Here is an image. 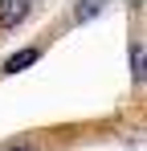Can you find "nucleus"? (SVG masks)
<instances>
[{"label": "nucleus", "mask_w": 147, "mask_h": 151, "mask_svg": "<svg viewBox=\"0 0 147 151\" xmlns=\"http://www.w3.org/2000/svg\"><path fill=\"white\" fill-rule=\"evenodd\" d=\"M29 17V4H21V0H0V29H17Z\"/></svg>", "instance_id": "f257e3e1"}, {"label": "nucleus", "mask_w": 147, "mask_h": 151, "mask_svg": "<svg viewBox=\"0 0 147 151\" xmlns=\"http://www.w3.org/2000/svg\"><path fill=\"white\" fill-rule=\"evenodd\" d=\"M131 78L143 82V45H139V41L131 45Z\"/></svg>", "instance_id": "7ed1b4c3"}, {"label": "nucleus", "mask_w": 147, "mask_h": 151, "mask_svg": "<svg viewBox=\"0 0 147 151\" xmlns=\"http://www.w3.org/2000/svg\"><path fill=\"white\" fill-rule=\"evenodd\" d=\"M98 12H102V4H86V8L78 4V8H74V21H90V17H98Z\"/></svg>", "instance_id": "39448f33"}, {"label": "nucleus", "mask_w": 147, "mask_h": 151, "mask_svg": "<svg viewBox=\"0 0 147 151\" xmlns=\"http://www.w3.org/2000/svg\"><path fill=\"white\" fill-rule=\"evenodd\" d=\"M37 57H41V49H37V45H29V49H21V53H12V57L4 61V74H17V70H24V65H33Z\"/></svg>", "instance_id": "f03ea898"}, {"label": "nucleus", "mask_w": 147, "mask_h": 151, "mask_svg": "<svg viewBox=\"0 0 147 151\" xmlns=\"http://www.w3.org/2000/svg\"><path fill=\"white\" fill-rule=\"evenodd\" d=\"M0 151H37L33 139H12V143H0Z\"/></svg>", "instance_id": "20e7f679"}]
</instances>
